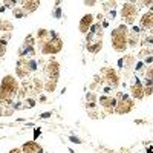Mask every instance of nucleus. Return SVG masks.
<instances>
[{"mask_svg": "<svg viewBox=\"0 0 153 153\" xmlns=\"http://www.w3.org/2000/svg\"><path fill=\"white\" fill-rule=\"evenodd\" d=\"M60 16H61V12H60V9H57V11H55V17L60 19Z\"/></svg>", "mask_w": 153, "mask_h": 153, "instance_id": "23", "label": "nucleus"}, {"mask_svg": "<svg viewBox=\"0 0 153 153\" xmlns=\"http://www.w3.org/2000/svg\"><path fill=\"white\" fill-rule=\"evenodd\" d=\"M127 35H129V32H127L126 26H120L118 29H115L112 32V46H113L115 51L121 52V51L126 49V46H127Z\"/></svg>", "mask_w": 153, "mask_h": 153, "instance_id": "1", "label": "nucleus"}, {"mask_svg": "<svg viewBox=\"0 0 153 153\" xmlns=\"http://www.w3.org/2000/svg\"><path fill=\"white\" fill-rule=\"evenodd\" d=\"M5 46H6V40H0V57H3L5 54Z\"/></svg>", "mask_w": 153, "mask_h": 153, "instance_id": "15", "label": "nucleus"}, {"mask_svg": "<svg viewBox=\"0 0 153 153\" xmlns=\"http://www.w3.org/2000/svg\"><path fill=\"white\" fill-rule=\"evenodd\" d=\"M26 106H28V107H34V106H35V101H34V100H31V98H29V100H26Z\"/></svg>", "mask_w": 153, "mask_h": 153, "instance_id": "19", "label": "nucleus"}, {"mask_svg": "<svg viewBox=\"0 0 153 153\" xmlns=\"http://www.w3.org/2000/svg\"><path fill=\"white\" fill-rule=\"evenodd\" d=\"M14 16H16V17H19V19H22V17L25 16V12H23V11H20V9H14Z\"/></svg>", "mask_w": 153, "mask_h": 153, "instance_id": "18", "label": "nucleus"}, {"mask_svg": "<svg viewBox=\"0 0 153 153\" xmlns=\"http://www.w3.org/2000/svg\"><path fill=\"white\" fill-rule=\"evenodd\" d=\"M136 6H133L132 3H124L123 9H121V17L126 19L129 23H133L135 22V16H136Z\"/></svg>", "mask_w": 153, "mask_h": 153, "instance_id": "3", "label": "nucleus"}, {"mask_svg": "<svg viewBox=\"0 0 153 153\" xmlns=\"http://www.w3.org/2000/svg\"><path fill=\"white\" fill-rule=\"evenodd\" d=\"M49 117H51V113H49V112H46V113L42 115V118H49Z\"/></svg>", "mask_w": 153, "mask_h": 153, "instance_id": "22", "label": "nucleus"}, {"mask_svg": "<svg viewBox=\"0 0 153 153\" xmlns=\"http://www.w3.org/2000/svg\"><path fill=\"white\" fill-rule=\"evenodd\" d=\"M20 152H22V150H20V149H14V150H11V152H9V153H20Z\"/></svg>", "mask_w": 153, "mask_h": 153, "instance_id": "24", "label": "nucleus"}, {"mask_svg": "<svg viewBox=\"0 0 153 153\" xmlns=\"http://www.w3.org/2000/svg\"><path fill=\"white\" fill-rule=\"evenodd\" d=\"M55 84H57V80L49 78L48 83H46V86H45V91H46V92H52L54 89H55Z\"/></svg>", "mask_w": 153, "mask_h": 153, "instance_id": "14", "label": "nucleus"}, {"mask_svg": "<svg viewBox=\"0 0 153 153\" xmlns=\"http://www.w3.org/2000/svg\"><path fill=\"white\" fill-rule=\"evenodd\" d=\"M132 95L138 100H141L144 97V87H143V83L141 81H136L132 87Z\"/></svg>", "mask_w": 153, "mask_h": 153, "instance_id": "11", "label": "nucleus"}, {"mask_svg": "<svg viewBox=\"0 0 153 153\" xmlns=\"http://www.w3.org/2000/svg\"><path fill=\"white\" fill-rule=\"evenodd\" d=\"M22 5H23V6H22V9H23L25 12H32V11H35V9H37L38 2H23Z\"/></svg>", "mask_w": 153, "mask_h": 153, "instance_id": "13", "label": "nucleus"}, {"mask_svg": "<svg viewBox=\"0 0 153 153\" xmlns=\"http://www.w3.org/2000/svg\"><path fill=\"white\" fill-rule=\"evenodd\" d=\"M46 75L49 76V78H57L58 76V65L57 63H49L48 68H46Z\"/></svg>", "mask_w": 153, "mask_h": 153, "instance_id": "12", "label": "nucleus"}, {"mask_svg": "<svg viewBox=\"0 0 153 153\" xmlns=\"http://www.w3.org/2000/svg\"><path fill=\"white\" fill-rule=\"evenodd\" d=\"M153 94V86H147L144 89V95H152Z\"/></svg>", "mask_w": 153, "mask_h": 153, "instance_id": "17", "label": "nucleus"}, {"mask_svg": "<svg viewBox=\"0 0 153 153\" xmlns=\"http://www.w3.org/2000/svg\"><path fill=\"white\" fill-rule=\"evenodd\" d=\"M45 46H43V49H42V52L43 54H57L58 51L61 49V40L57 37V38H51L49 42H46V43H43Z\"/></svg>", "mask_w": 153, "mask_h": 153, "instance_id": "2", "label": "nucleus"}, {"mask_svg": "<svg viewBox=\"0 0 153 153\" xmlns=\"http://www.w3.org/2000/svg\"><path fill=\"white\" fill-rule=\"evenodd\" d=\"M3 29L11 31V29H12V25H11V23H3V25H0V31H3Z\"/></svg>", "mask_w": 153, "mask_h": 153, "instance_id": "16", "label": "nucleus"}, {"mask_svg": "<svg viewBox=\"0 0 153 153\" xmlns=\"http://www.w3.org/2000/svg\"><path fill=\"white\" fill-rule=\"evenodd\" d=\"M141 26L144 29H149V31L153 29V14L152 12H147V14L141 19Z\"/></svg>", "mask_w": 153, "mask_h": 153, "instance_id": "10", "label": "nucleus"}, {"mask_svg": "<svg viewBox=\"0 0 153 153\" xmlns=\"http://www.w3.org/2000/svg\"><path fill=\"white\" fill-rule=\"evenodd\" d=\"M100 103L101 106H103L106 109V112H113L115 109H117V104H118V101L115 100V98H109V97H101L100 98Z\"/></svg>", "mask_w": 153, "mask_h": 153, "instance_id": "6", "label": "nucleus"}, {"mask_svg": "<svg viewBox=\"0 0 153 153\" xmlns=\"http://www.w3.org/2000/svg\"><path fill=\"white\" fill-rule=\"evenodd\" d=\"M147 153H153V147H150V149H147Z\"/></svg>", "mask_w": 153, "mask_h": 153, "instance_id": "25", "label": "nucleus"}, {"mask_svg": "<svg viewBox=\"0 0 153 153\" xmlns=\"http://www.w3.org/2000/svg\"><path fill=\"white\" fill-rule=\"evenodd\" d=\"M103 75H104V80L107 81V84H109L110 87H117V86L120 84L118 76H117V74H115L113 69H104V71H103Z\"/></svg>", "mask_w": 153, "mask_h": 153, "instance_id": "5", "label": "nucleus"}, {"mask_svg": "<svg viewBox=\"0 0 153 153\" xmlns=\"http://www.w3.org/2000/svg\"><path fill=\"white\" fill-rule=\"evenodd\" d=\"M71 141H72L74 144H81V141H80L78 138H75V136H71Z\"/></svg>", "mask_w": 153, "mask_h": 153, "instance_id": "20", "label": "nucleus"}, {"mask_svg": "<svg viewBox=\"0 0 153 153\" xmlns=\"http://www.w3.org/2000/svg\"><path fill=\"white\" fill-rule=\"evenodd\" d=\"M17 87H19V84H17L16 78H12V76H5V78H3V81H2V89H5V91H9V92H12V94H16V92H17Z\"/></svg>", "mask_w": 153, "mask_h": 153, "instance_id": "7", "label": "nucleus"}, {"mask_svg": "<svg viewBox=\"0 0 153 153\" xmlns=\"http://www.w3.org/2000/svg\"><path fill=\"white\" fill-rule=\"evenodd\" d=\"M149 78H150V80H153V68H150V69H149Z\"/></svg>", "mask_w": 153, "mask_h": 153, "instance_id": "21", "label": "nucleus"}, {"mask_svg": "<svg viewBox=\"0 0 153 153\" xmlns=\"http://www.w3.org/2000/svg\"><path fill=\"white\" fill-rule=\"evenodd\" d=\"M22 150H23V153H43V150H42V147H38V144L37 143H26L23 147H22Z\"/></svg>", "mask_w": 153, "mask_h": 153, "instance_id": "8", "label": "nucleus"}, {"mask_svg": "<svg viewBox=\"0 0 153 153\" xmlns=\"http://www.w3.org/2000/svg\"><path fill=\"white\" fill-rule=\"evenodd\" d=\"M120 98H121V101L117 104V110L118 113H127V112H130L132 110V107H133V104H132V101L129 100V97L127 95H120Z\"/></svg>", "mask_w": 153, "mask_h": 153, "instance_id": "4", "label": "nucleus"}, {"mask_svg": "<svg viewBox=\"0 0 153 153\" xmlns=\"http://www.w3.org/2000/svg\"><path fill=\"white\" fill-rule=\"evenodd\" d=\"M92 20H94V17H92L91 14L84 16V17L81 19V22H80V31H81V32H87L89 28H91V25H92Z\"/></svg>", "mask_w": 153, "mask_h": 153, "instance_id": "9", "label": "nucleus"}]
</instances>
